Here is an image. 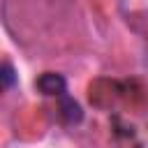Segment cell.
Returning <instances> with one entry per match:
<instances>
[{"label": "cell", "instance_id": "1", "mask_svg": "<svg viewBox=\"0 0 148 148\" xmlns=\"http://www.w3.org/2000/svg\"><path fill=\"white\" fill-rule=\"evenodd\" d=\"M39 88H42V92H46V95H58V92H65V81H62V76H58V74H44L42 79H39V83H37Z\"/></svg>", "mask_w": 148, "mask_h": 148}, {"label": "cell", "instance_id": "2", "mask_svg": "<svg viewBox=\"0 0 148 148\" xmlns=\"http://www.w3.org/2000/svg\"><path fill=\"white\" fill-rule=\"evenodd\" d=\"M2 72H5V74H2L5 86H9V83H12V79H14V76H12V67H9V65H5V67H2Z\"/></svg>", "mask_w": 148, "mask_h": 148}]
</instances>
